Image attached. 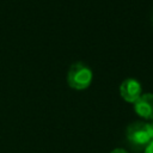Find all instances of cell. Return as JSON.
<instances>
[{
    "instance_id": "1",
    "label": "cell",
    "mask_w": 153,
    "mask_h": 153,
    "mask_svg": "<svg viewBox=\"0 0 153 153\" xmlns=\"http://www.w3.org/2000/svg\"><path fill=\"white\" fill-rule=\"evenodd\" d=\"M126 139L127 142L135 151H143L147 147V145L153 140L149 123L142 121L133 122L127 127Z\"/></svg>"
},
{
    "instance_id": "2",
    "label": "cell",
    "mask_w": 153,
    "mask_h": 153,
    "mask_svg": "<svg viewBox=\"0 0 153 153\" xmlns=\"http://www.w3.org/2000/svg\"><path fill=\"white\" fill-rule=\"evenodd\" d=\"M92 71L82 62L73 63L67 73V84L69 87L81 91L87 88L92 82Z\"/></svg>"
},
{
    "instance_id": "3",
    "label": "cell",
    "mask_w": 153,
    "mask_h": 153,
    "mask_svg": "<svg viewBox=\"0 0 153 153\" xmlns=\"http://www.w3.org/2000/svg\"><path fill=\"white\" fill-rule=\"evenodd\" d=\"M141 84L133 78H128L123 80L120 85V94L127 103H135L141 96Z\"/></svg>"
},
{
    "instance_id": "4",
    "label": "cell",
    "mask_w": 153,
    "mask_h": 153,
    "mask_svg": "<svg viewBox=\"0 0 153 153\" xmlns=\"http://www.w3.org/2000/svg\"><path fill=\"white\" fill-rule=\"evenodd\" d=\"M136 115L145 120H153V93H143L134 103Z\"/></svg>"
},
{
    "instance_id": "5",
    "label": "cell",
    "mask_w": 153,
    "mask_h": 153,
    "mask_svg": "<svg viewBox=\"0 0 153 153\" xmlns=\"http://www.w3.org/2000/svg\"><path fill=\"white\" fill-rule=\"evenodd\" d=\"M143 153H153V140L147 145V147L143 149Z\"/></svg>"
},
{
    "instance_id": "6",
    "label": "cell",
    "mask_w": 153,
    "mask_h": 153,
    "mask_svg": "<svg viewBox=\"0 0 153 153\" xmlns=\"http://www.w3.org/2000/svg\"><path fill=\"white\" fill-rule=\"evenodd\" d=\"M110 153H129V152L126 151L124 148H115V149H112Z\"/></svg>"
},
{
    "instance_id": "7",
    "label": "cell",
    "mask_w": 153,
    "mask_h": 153,
    "mask_svg": "<svg viewBox=\"0 0 153 153\" xmlns=\"http://www.w3.org/2000/svg\"><path fill=\"white\" fill-rule=\"evenodd\" d=\"M149 128H151V131H152V136H153V121L149 123Z\"/></svg>"
}]
</instances>
